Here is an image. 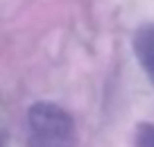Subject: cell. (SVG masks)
<instances>
[{
	"instance_id": "cell-1",
	"label": "cell",
	"mask_w": 154,
	"mask_h": 147,
	"mask_svg": "<svg viewBox=\"0 0 154 147\" xmlns=\"http://www.w3.org/2000/svg\"><path fill=\"white\" fill-rule=\"evenodd\" d=\"M29 147H77L75 120L52 102H36L27 111Z\"/></svg>"
},
{
	"instance_id": "cell-2",
	"label": "cell",
	"mask_w": 154,
	"mask_h": 147,
	"mask_svg": "<svg viewBox=\"0 0 154 147\" xmlns=\"http://www.w3.org/2000/svg\"><path fill=\"white\" fill-rule=\"evenodd\" d=\"M134 54L149 81L154 84V23L140 27L134 34Z\"/></svg>"
},
{
	"instance_id": "cell-3",
	"label": "cell",
	"mask_w": 154,
	"mask_h": 147,
	"mask_svg": "<svg viewBox=\"0 0 154 147\" xmlns=\"http://www.w3.org/2000/svg\"><path fill=\"white\" fill-rule=\"evenodd\" d=\"M134 142H136V147H154V124L152 122L138 124Z\"/></svg>"
}]
</instances>
